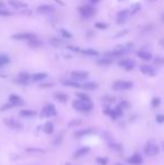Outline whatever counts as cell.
Returning <instances> with one entry per match:
<instances>
[{"label": "cell", "mask_w": 164, "mask_h": 165, "mask_svg": "<svg viewBox=\"0 0 164 165\" xmlns=\"http://www.w3.org/2000/svg\"><path fill=\"white\" fill-rule=\"evenodd\" d=\"M134 47H135L134 44H133L132 42H128V43H125V44H121V45L116 46L113 51L107 52L105 55L106 57H109V59H111V57H119V56H123L125 55V54L130 53V52L134 50Z\"/></svg>", "instance_id": "cell-1"}, {"label": "cell", "mask_w": 164, "mask_h": 165, "mask_svg": "<svg viewBox=\"0 0 164 165\" xmlns=\"http://www.w3.org/2000/svg\"><path fill=\"white\" fill-rule=\"evenodd\" d=\"M73 108L81 112H89L93 109L92 101H81V100H74L72 102Z\"/></svg>", "instance_id": "cell-2"}, {"label": "cell", "mask_w": 164, "mask_h": 165, "mask_svg": "<svg viewBox=\"0 0 164 165\" xmlns=\"http://www.w3.org/2000/svg\"><path fill=\"white\" fill-rule=\"evenodd\" d=\"M159 146H157V144H155L154 141H148L147 144H146V146L144 147V153H145V155H147V156H155V155L159 154Z\"/></svg>", "instance_id": "cell-3"}, {"label": "cell", "mask_w": 164, "mask_h": 165, "mask_svg": "<svg viewBox=\"0 0 164 165\" xmlns=\"http://www.w3.org/2000/svg\"><path fill=\"white\" fill-rule=\"evenodd\" d=\"M133 82L130 81H116L113 83V89L117 91H124V90H130L133 88Z\"/></svg>", "instance_id": "cell-4"}, {"label": "cell", "mask_w": 164, "mask_h": 165, "mask_svg": "<svg viewBox=\"0 0 164 165\" xmlns=\"http://www.w3.org/2000/svg\"><path fill=\"white\" fill-rule=\"evenodd\" d=\"M56 114L57 112L55 107L51 104H47L42 110V117H54V116H56Z\"/></svg>", "instance_id": "cell-5"}, {"label": "cell", "mask_w": 164, "mask_h": 165, "mask_svg": "<svg viewBox=\"0 0 164 165\" xmlns=\"http://www.w3.org/2000/svg\"><path fill=\"white\" fill-rule=\"evenodd\" d=\"M79 11H80V13L84 17V18H90V17H92L94 15L96 9H94L92 6L88 5V6H82V7H80V8H79Z\"/></svg>", "instance_id": "cell-6"}, {"label": "cell", "mask_w": 164, "mask_h": 165, "mask_svg": "<svg viewBox=\"0 0 164 165\" xmlns=\"http://www.w3.org/2000/svg\"><path fill=\"white\" fill-rule=\"evenodd\" d=\"M118 67L124 69L125 71H132L135 67V62L130 59H124L118 62Z\"/></svg>", "instance_id": "cell-7"}, {"label": "cell", "mask_w": 164, "mask_h": 165, "mask_svg": "<svg viewBox=\"0 0 164 165\" xmlns=\"http://www.w3.org/2000/svg\"><path fill=\"white\" fill-rule=\"evenodd\" d=\"M13 40H30L36 38L35 34L33 33H18V34H13L11 36Z\"/></svg>", "instance_id": "cell-8"}, {"label": "cell", "mask_w": 164, "mask_h": 165, "mask_svg": "<svg viewBox=\"0 0 164 165\" xmlns=\"http://www.w3.org/2000/svg\"><path fill=\"white\" fill-rule=\"evenodd\" d=\"M140 70L143 74L147 75V77H154V75L156 74L154 67H151V65H147V64H143V65H140Z\"/></svg>", "instance_id": "cell-9"}, {"label": "cell", "mask_w": 164, "mask_h": 165, "mask_svg": "<svg viewBox=\"0 0 164 165\" xmlns=\"http://www.w3.org/2000/svg\"><path fill=\"white\" fill-rule=\"evenodd\" d=\"M129 15H130V10H128V9L120 10L117 13V23L118 24H124L125 21L127 20V18L129 17Z\"/></svg>", "instance_id": "cell-10"}, {"label": "cell", "mask_w": 164, "mask_h": 165, "mask_svg": "<svg viewBox=\"0 0 164 165\" xmlns=\"http://www.w3.org/2000/svg\"><path fill=\"white\" fill-rule=\"evenodd\" d=\"M71 77H72L73 80L76 81H81V80H86L87 77H89V73L86 71H73L71 73Z\"/></svg>", "instance_id": "cell-11"}, {"label": "cell", "mask_w": 164, "mask_h": 165, "mask_svg": "<svg viewBox=\"0 0 164 165\" xmlns=\"http://www.w3.org/2000/svg\"><path fill=\"white\" fill-rule=\"evenodd\" d=\"M8 3L13 7V8H17V9H24V8H27L28 5L24 1H20V0H8Z\"/></svg>", "instance_id": "cell-12"}, {"label": "cell", "mask_w": 164, "mask_h": 165, "mask_svg": "<svg viewBox=\"0 0 164 165\" xmlns=\"http://www.w3.org/2000/svg\"><path fill=\"white\" fill-rule=\"evenodd\" d=\"M9 104H11L13 106H23L24 101H23V99L19 96H17V94H10V96H9Z\"/></svg>", "instance_id": "cell-13"}, {"label": "cell", "mask_w": 164, "mask_h": 165, "mask_svg": "<svg viewBox=\"0 0 164 165\" xmlns=\"http://www.w3.org/2000/svg\"><path fill=\"white\" fill-rule=\"evenodd\" d=\"M129 164H133V165H140L143 163V157L140 156V154H134L132 156L129 157L128 160Z\"/></svg>", "instance_id": "cell-14"}, {"label": "cell", "mask_w": 164, "mask_h": 165, "mask_svg": "<svg viewBox=\"0 0 164 165\" xmlns=\"http://www.w3.org/2000/svg\"><path fill=\"white\" fill-rule=\"evenodd\" d=\"M30 77H30L28 73L22 72V73H19L18 79H17L16 81L18 83H22V84H27V82H28V80H29Z\"/></svg>", "instance_id": "cell-15"}, {"label": "cell", "mask_w": 164, "mask_h": 165, "mask_svg": "<svg viewBox=\"0 0 164 165\" xmlns=\"http://www.w3.org/2000/svg\"><path fill=\"white\" fill-rule=\"evenodd\" d=\"M137 56L140 59L144 60V61H150V60L152 59V53L148 51H143V50H140V51L137 52Z\"/></svg>", "instance_id": "cell-16"}, {"label": "cell", "mask_w": 164, "mask_h": 165, "mask_svg": "<svg viewBox=\"0 0 164 165\" xmlns=\"http://www.w3.org/2000/svg\"><path fill=\"white\" fill-rule=\"evenodd\" d=\"M89 152H90V148H89V147H87V146L80 147V148L74 153V158H79V157L84 156V155H87Z\"/></svg>", "instance_id": "cell-17"}, {"label": "cell", "mask_w": 164, "mask_h": 165, "mask_svg": "<svg viewBox=\"0 0 164 165\" xmlns=\"http://www.w3.org/2000/svg\"><path fill=\"white\" fill-rule=\"evenodd\" d=\"M5 124L7 126H9L10 128H20L22 125L19 123H17L16 120H13V118H5Z\"/></svg>", "instance_id": "cell-18"}, {"label": "cell", "mask_w": 164, "mask_h": 165, "mask_svg": "<svg viewBox=\"0 0 164 165\" xmlns=\"http://www.w3.org/2000/svg\"><path fill=\"white\" fill-rule=\"evenodd\" d=\"M37 11L38 13H52V11H54V7L53 6H50V5H42L37 8Z\"/></svg>", "instance_id": "cell-19"}, {"label": "cell", "mask_w": 164, "mask_h": 165, "mask_svg": "<svg viewBox=\"0 0 164 165\" xmlns=\"http://www.w3.org/2000/svg\"><path fill=\"white\" fill-rule=\"evenodd\" d=\"M92 133H93V130H92L91 128H84V129H81V130L77 131V133L74 134V136H76V137H83V136L90 135V134Z\"/></svg>", "instance_id": "cell-20"}, {"label": "cell", "mask_w": 164, "mask_h": 165, "mask_svg": "<svg viewBox=\"0 0 164 165\" xmlns=\"http://www.w3.org/2000/svg\"><path fill=\"white\" fill-rule=\"evenodd\" d=\"M62 84L66 85V87H72V88H82V84H80L78 81L64 80V81H62Z\"/></svg>", "instance_id": "cell-21"}, {"label": "cell", "mask_w": 164, "mask_h": 165, "mask_svg": "<svg viewBox=\"0 0 164 165\" xmlns=\"http://www.w3.org/2000/svg\"><path fill=\"white\" fill-rule=\"evenodd\" d=\"M19 114L23 116V117H35L36 111H34V110L32 109H25V110H20Z\"/></svg>", "instance_id": "cell-22"}, {"label": "cell", "mask_w": 164, "mask_h": 165, "mask_svg": "<svg viewBox=\"0 0 164 165\" xmlns=\"http://www.w3.org/2000/svg\"><path fill=\"white\" fill-rule=\"evenodd\" d=\"M47 77V74L46 73H35V74L32 75V80L33 81H36V82H38V81H43L44 79H46Z\"/></svg>", "instance_id": "cell-23"}, {"label": "cell", "mask_w": 164, "mask_h": 165, "mask_svg": "<svg viewBox=\"0 0 164 165\" xmlns=\"http://www.w3.org/2000/svg\"><path fill=\"white\" fill-rule=\"evenodd\" d=\"M54 97H55V99H56L57 101H60V102H66L67 99H69L67 94L62 93V92H56L55 94H54Z\"/></svg>", "instance_id": "cell-24"}, {"label": "cell", "mask_w": 164, "mask_h": 165, "mask_svg": "<svg viewBox=\"0 0 164 165\" xmlns=\"http://www.w3.org/2000/svg\"><path fill=\"white\" fill-rule=\"evenodd\" d=\"M111 63H113V59H109V57H103L97 61V64L100 67H107V65H110Z\"/></svg>", "instance_id": "cell-25"}, {"label": "cell", "mask_w": 164, "mask_h": 165, "mask_svg": "<svg viewBox=\"0 0 164 165\" xmlns=\"http://www.w3.org/2000/svg\"><path fill=\"white\" fill-rule=\"evenodd\" d=\"M81 53L84 54V55H89V56H98L99 55V52L93 50V48H86V50H82Z\"/></svg>", "instance_id": "cell-26"}, {"label": "cell", "mask_w": 164, "mask_h": 165, "mask_svg": "<svg viewBox=\"0 0 164 165\" xmlns=\"http://www.w3.org/2000/svg\"><path fill=\"white\" fill-rule=\"evenodd\" d=\"M43 130H44V133L45 134H52L54 131V126H53V124L51 123V121H47V123H45V125H44V127H43Z\"/></svg>", "instance_id": "cell-27"}, {"label": "cell", "mask_w": 164, "mask_h": 165, "mask_svg": "<svg viewBox=\"0 0 164 165\" xmlns=\"http://www.w3.org/2000/svg\"><path fill=\"white\" fill-rule=\"evenodd\" d=\"M42 45H43V43L40 42V40H37V38H34V40H28V46H30V47L37 48V47H40Z\"/></svg>", "instance_id": "cell-28"}, {"label": "cell", "mask_w": 164, "mask_h": 165, "mask_svg": "<svg viewBox=\"0 0 164 165\" xmlns=\"http://www.w3.org/2000/svg\"><path fill=\"white\" fill-rule=\"evenodd\" d=\"M82 88L84 90H94L98 88V84L96 82H86L82 84Z\"/></svg>", "instance_id": "cell-29"}, {"label": "cell", "mask_w": 164, "mask_h": 165, "mask_svg": "<svg viewBox=\"0 0 164 165\" xmlns=\"http://www.w3.org/2000/svg\"><path fill=\"white\" fill-rule=\"evenodd\" d=\"M76 96L78 98V100H81V101H91V98L83 92H77Z\"/></svg>", "instance_id": "cell-30"}, {"label": "cell", "mask_w": 164, "mask_h": 165, "mask_svg": "<svg viewBox=\"0 0 164 165\" xmlns=\"http://www.w3.org/2000/svg\"><path fill=\"white\" fill-rule=\"evenodd\" d=\"M103 114H107V116H110L114 120L117 119V116H116L115 112H114V109H110L109 107H105V108H103Z\"/></svg>", "instance_id": "cell-31"}, {"label": "cell", "mask_w": 164, "mask_h": 165, "mask_svg": "<svg viewBox=\"0 0 164 165\" xmlns=\"http://www.w3.org/2000/svg\"><path fill=\"white\" fill-rule=\"evenodd\" d=\"M9 62H10V59H9L7 55H5V54H1V55H0V67L6 65V64H8Z\"/></svg>", "instance_id": "cell-32"}, {"label": "cell", "mask_w": 164, "mask_h": 165, "mask_svg": "<svg viewBox=\"0 0 164 165\" xmlns=\"http://www.w3.org/2000/svg\"><path fill=\"white\" fill-rule=\"evenodd\" d=\"M94 27H96V28H98V29H107L108 27V24H106V23H102V21H97V23H96V24H94Z\"/></svg>", "instance_id": "cell-33"}, {"label": "cell", "mask_w": 164, "mask_h": 165, "mask_svg": "<svg viewBox=\"0 0 164 165\" xmlns=\"http://www.w3.org/2000/svg\"><path fill=\"white\" fill-rule=\"evenodd\" d=\"M96 162L99 165H107L108 158L107 157H97V158H96Z\"/></svg>", "instance_id": "cell-34"}, {"label": "cell", "mask_w": 164, "mask_h": 165, "mask_svg": "<svg viewBox=\"0 0 164 165\" xmlns=\"http://www.w3.org/2000/svg\"><path fill=\"white\" fill-rule=\"evenodd\" d=\"M60 32H61V34H62L63 37H65V38H72V34H71L69 30H66V29H64V28H62V29L60 30Z\"/></svg>", "instance_id": "cell-35"}, {"label": "cell", "mask_w": 164, "mask_h": 165, "mask_svg": "<svg viewBox=\"0 0 164 165\" xmlns=\"http://www.w3.org/2000/svg\"><path fill=\"white\" fill-rule=\"evenodd\" d=\"M114 112H115V114L117 116V118L120 117V116H123V108H121L120 106H117L114 109Z\"/></svg>", "instance_id": "cell-36"}, {"label": "cell", "mask_w": 164, "mask_h": 165, "mask_svg": "<svg viewBox=\"0 0 164 165\" xmlns=\"http://www.w3.org/2000/svg\"><path fill=\"white\" fill-rule=\"evenodd\" d=\"M81 123H82V121H81L80 119H73L72 121H70V123L67 124V126H69V127H74V126H79Z\"/></svg>", "instance_id": "cell-37"}, {"label": "cell", "mask_w": 164, "mask_h": 165, "mask_svg": "<svg viewBox=\"0 0 164 165\" xmlns=\"http://www.w3.org/2000/svg\"><path fill=\"white\" fill-rule=\"evenodd\" d=\"M140 9V3H135V5H133L130 13H136Z\"/></svg>", "instance_id": "cell-38"}, {"label": "cell", "mask_w": 164, "mask_h": 165, "mask_svg": "<svg viewBox=\"0 0 164 165\" xmlns=\"http://www.w3.org/2000/svg\"><path fill=\"white\" fill-rule=\"evenodd\" d=\"M10 15H11L10 11L5 10V9L0 8V16H1V17H8V16H10Z\"/></svg>", "instance_id": "cell-39"}, {"label": "cell", "mask_w": 164, "mask_h": 165, "mask_svg": "<svg viewBox=\"0 0 164 165\" xmlns=\"http://www.w3.org/2000/svg\"><path fill=\"white\" fill-rule=\"evenodd\" d=\"M161 104V100H160V98H154L153 100H152V107H157L159 104Z\"/></svg>", "instance_id": "cell-40"}, {"label": "cell", "mask_w": 164, "mask_h": 165, "mask_svg": "<svg viewBox=\"0 0 164 165\" xmlns=\"http://www.w3.org/2000/svg\"><path fill=\"white\" fill-rule=\"evenodd\" d=\"M66 48L67 50H71V51H73V52H77V53H80V52L82 51V50H80L79 47H76V46H70V45H67Z\"/></svg>", "instance_id": "cell-41"}, {"label": "cell", "mask_w": 164, "mask_h": 165, "mask_svg": "<svg viewBox=\"0 0 164 165\" xmlns=\"http://www.w3.org/2000/svg\"><path fill=\"white\" fill-rule=\"evenodd\" d=\"M110 147L113 149H116V151H121V149H123L120 144H110Z\"/></svg>", "instance_id": "cell-42"}, {"label": "cell", "mask_w": 164, "mask_h": 165, "mask_svg": "<svg viewBox=\"0 0 164 165\" xmlns=\"http://www.w3.org/2000/svg\"><path fill=\"white\" fill-rule=\"evenodd\" d=\"M51 43L53 44V45H55V46L61 45V40H57V38H51Z\"/></svg>", "instance_id": "cell-43"}, {"label": "cell", "mask_w": 164, "mask_h": 165, "mask_svg": "<svg viewBox=\"0 0 164 165\" xmlns=\"http://www.w3.org/2000/svg\"><path fill=\"white\" fill-rule=\"evenodd\" d=\"M11 107H13V104H3V106L1 107V111H6V110L10 109Z\"/></svg>", "instance_id": "cell-44"}, {"label": "cell", "mask_w": 164, "mask_h": 165, "mask_svg": "<svg viewBox=\"0 0 164 165\" xmlns=\"http://www.w3.org/2000/svg\"><path fill=\"white\" fill-rule=\"evenodd\" d=\"M156 121L157 123H164V114H157L156 116Z\"/></svg>", "instance_id": "cell-45"}, {"label": "cell", "mask_w": 164, "mask_h": 165, "mask_svg": "<svg viewBox=\"0 0 164 165\" xmlns=\"http://www.w3.org/2000/svg\"><path fill=\"white\" fill-rule=\"evenodd\" d=\"M27 152H38V153H43V149H38V148H27Z\"/></svg>", "instance_id": "cell-46"}, {"label": "cell", "mask_w": 164, "mask_h": 165, "mask_svg": "<svg viewBox=\"0 0 164 165\" xmlns=\"http://www.w3.org/2000/svg\"><path fill=\"white\" fill-rule=\"evenodd\" d=\"M103 100H107L108 102H114L115 101V98H114V97H110V96H106L105 98H103Z\"/></svg>", "instance_id": "cell-47"}, {"label": "cell", "mask_w": 164, "mask_h": 165, "mask_svg": "<svg viewBox=\"0 0 164 165\" xmlns=\"http://www.w3.org/2000/svg\"><path fill=\"white\" fill-rule=\"evenodd\" d=\"M52 83H46V84H40V88H46V87H52Z\"/></svg>", "instance_id": "cell-48"}, {"label": "cell", "mask_w": 164, "mask_h": 165, "mask_svg": "<svg viewBox=\"0 0 164 165\" xmlns=\"http://www.w3.org/2000/svg\"><path fill=\"white\" fill-rule=\"evenodd\" d=\"M100 0H89V3H99Z\"/></svg>", "instance_id": "cell-49"}, {"label": "cell", "mask_w": 164, "mask_h": 165, "mask_svg": "<svg viewBox=\"0 0 164 165\" xmlns=\"http://www.w3.org/2000/svg\"><path fill=\"white\" fill-rule=\"evenodd\" d=\"M3 6H5V3H3V1H0V8H1V7H3Z\"/></svg>", "instance_id": "cell-50"}, {"label": "cell", "mask_w": 164, "mask_h": 165, "mask_svg": "<svg viewBox=\"0 0 164 165\" xmlns=\"http://www.w3.org/2000/svg\"><path fill=\"white\" fill-rule=\"evenodd\" d=\"M161 19H162V21H164V13L161 15Z\"/></svg>", "instance_id": "cell-51"}, {"label": "cell", "mask_w": 164, "mask_h": 165, "mask_svg": "<svg viewBox=\"0 0 164 165\" xmlns=\"http://www.w3.org/2000/svg\"><path fill=\"white\" fill-rule=\"evenodd\" d=\"M150 1H156V0H150Z\"/></svg>", "instance_id": "cell-52"}, {"label": "cell", "mask_w": 164, "mask_h": 165, "mask_svg": "<svg viewBox=\"0 0 164 165\" xmlns=\"http://www.w3.org/2000/svg\"><path fill=\"white\" fill-rule=\"evenodd\" d=\"M116 165H123V164H119V163H118V164H116Z\"/></svg>", "instance_id": "cell-53"}, {"label": "cell", "mask_w": 164, "mask_h": 165, "mask_svg": "<svg viewBox=\"0 0 164 165\" xmlns=\"http://www.w3.org/2000/svg\"><path fill=\"white\" fill-rule=\"evenodd\" d=\"M119 1H125V0H119Z\"/></svg>", "instance_id": "cell-54"}, {"label": "cell", "mask_w": 164, "mask_h": 165, "mask_svg": "<svg viewBox=\"0 0 164 165\" xmlns=\"http://www.w3.org/2000/svg\"><path fill=\"white\" fill-rule=\"evenodd\" d=\"M66 165H70V164H66Z\"/></svg>", "instance_id": "cell-55"}]
</instances>
